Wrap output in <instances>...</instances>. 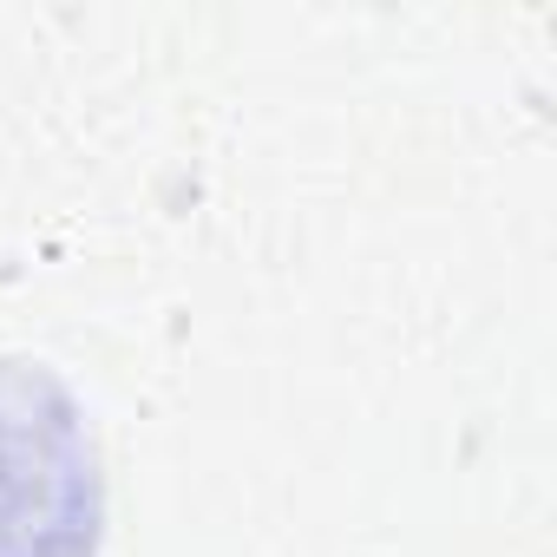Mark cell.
Segmentation results:
<instances>
[{
  "mask_svg": "<svg viewBox=\"0 0 557 557\" xmlns=\"http://www.w3.org/2000/svg\"><path fill=\"white\" fill-rule=\"evenodd\" d=\"M106 531V479L73 394L0 361V557H92Z\"/></svg>",
  "mask_w": 557,
  "mask_h": 557,
  "instance_id": "6da1fadb",
  "label": "cell"
}]
</instances>
